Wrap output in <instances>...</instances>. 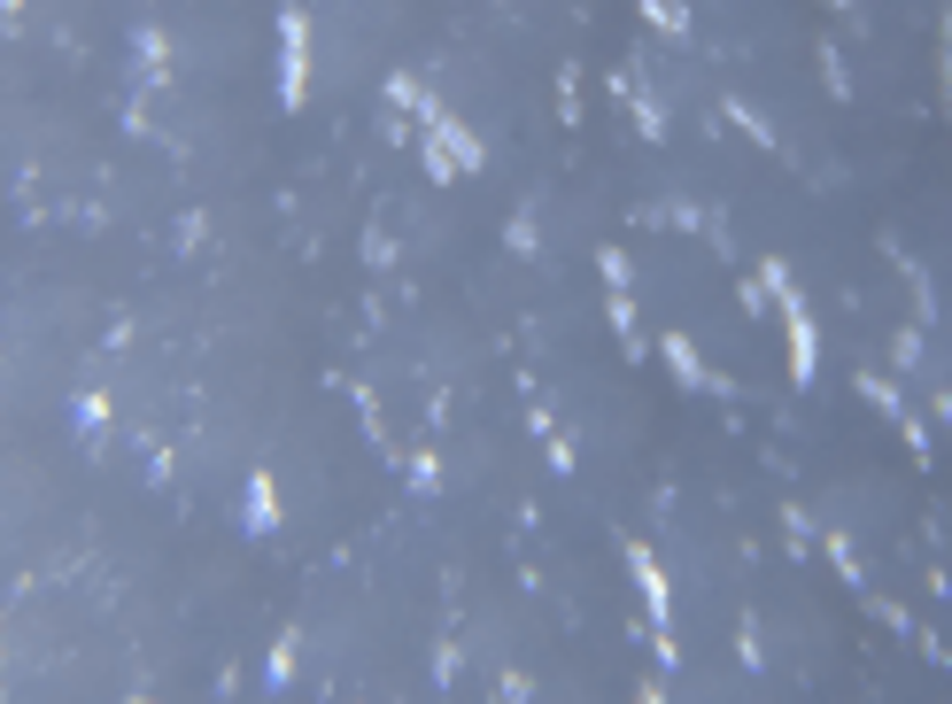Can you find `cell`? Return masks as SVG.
<instances>
[{
  "mask_svg": "<svg viewBox=\"0 0 952 704\" xmlns=\"http://www.w3.org/2000/svg\"><path fill=\"white\" fill-rule=\"evenodd\" d=\"M279 102H287V109L310 102V16H302V9L279 16Z\"/></svg>",
  "mask_w": 952,
  "mask_h": 704,
  "instance_id": "cell-1",
  "label": "cell"
},
{
  "mask_svg": "<svg viewBox=\"0 0 952 704\" xmlns=\"http://www.w3.org/2000/svg\"><path fill=\"white\" fill-rule=\"evenodd\" d=\"M783 318H790V380H798V387H813V372H821V333H813V318H806V295H798V287L783 295Z\"/></svg>",
  "mask_w": 952,
  "mask_h": 704,
  "instance_id": "cell-2",
  "label": "cell"
},
{
  "mask_svg": "<svg viewBox=\"0 0 952 704\" xmlns=\"http://www.w3.org/2000/svg\"><path fill=\"white\" fill-rule=\"evenodd\" d=\"M628 573H635V588H643V604H651V628H666L674 620V588H666V565L643 550V542H628Z\"/></svg>",
  "mask_w": 952,
  "mask_h": 704,
  "instance_id": "cell-3",
  "label": "cell"
},
{
  "mask_svg": "<svg viewBox=\"0 0 952 704\" xmlns=\"http://www.w3.org/2000/svg\"><path fill=\"white\" fill-rule=\"evenodd\" d=\"M240 526H248V535H272V526H279V488H272V473H248V496H240Z\"/></svg>",
  "mask_w": 952,
  "mask_h": 704,
  "instance_id": "cell-4",
  "label": "cell"
},
{
  "mask_svg": "<svg viewBox=\"0 0 952 704\" xmlns=\"http://www.w3.org/2000/svg\"><path fill=\"white\" fill-rule=\"evenodd\" d=\"M658 357H666V372H674L681 387H713V372H705L698 348H689V333H666V341H658Z\"/></svg>",
  "mask_w": 952,
  "mask_h": 704,
  "instance_id": "cell-5",
  "label": "cell"
},
{
  "mask_svg": "<svg viewBox=\"0 0 952 704\" xmlns=\"http://www.w3.org/2000/svg\"><path fill=\"white\" fill-rule=\"evenodd\" d=\"M132 47H140V77H147V85H163V77H170V47H163V32H155V24H140V39H132Z\"/></svg>",
  "mask_w": 952,
  "mask_h": 704,
  "instance_id": "cell-6",
  "label": "cell"
},
{
  "mask_svg": "<svg viewBox=\"0 0 952 704\" xmlns=\"http://www.w3.org/2000/svg\"><path fill=\"white\" fill-rule=\"evenodd\" d=\"M604 318H612V333H620L628 348H643V333H635V302H628V287H612V302H604Z\"/></svg>",
  "mask_w": 952,
  "mask_h": 704,
  "instance_id": "cell-7",
  "label": "cell"
},
{
  "mask_svg": "<svg viewBox=\"0 0 952 704\" xmlns=\"http://www.w3.org/2000/svg\"><path fill=\"white\" fill-rule=\"evenodd\" d=\"M643 16H651L658 32H674V39H681V32H689V0H643Z\"/></svg>",
  "mask_w": 952,
  "mask_h": 704,
  "instance_id": "cell-8",
  "label": "cell"
},
{
  "mask_svg": "<svg viewBox=\"0 0 952 704\" xmlns=\"http://www.w3.org/2000/svg\"><path fill=\"white\" fill-rule=\"evenodd\" d=\"M859 395H868L876 410H891V418H906V403H899V387H891L883 372H859Z\"/></svg>",
  "mask_w": 952,
  "mask_h": 704,
  "instance_id": "cell-9",
  "label": "cell"
},
{
  "mask_svg": "<svg viewBox=\"0 0 952 704\" xmlns=\"http://www.w3.org/2000/svg\"><path fill=\"white\" fill-rule=\"evenodd\" d=\"M728 124H736L743 140H759V147H774V124H766L759 109H743V102H728Z\"/></svg>",
  "mask_w": 952,
  "mask_h": 704,
  "instance_id": "cell-10",
  "label": "cell"
},
{
  "mask_svg": "<svg viewBox=\"0 0 952 704\" xmlns=\"http://www.w3.org/2000/svg\"><path fill=\"white\" fill-rule=\"evenodd\" d=\"M264 673H272L264 689H295V635H279V643H272V666H264Z\"/></svg>",
  "mask_w": 952,
  "mask_h": 704,
  "instance_id": "cell-11",
  "label": "cell"
},
{
  "mask_svg": "<svg viewBox=\"0 0 952 704\" xmlns=\"http://www.w3.org/2000/svg\"><path fill=\"white\" fill-rule=\"evenodd\" d=\"M821 550H829V565H836V573H844L852 588L868 581V573H859V558H852V542H844V535H821Z\"/></svg>",
  "mask_w": 952,
  "mask_h": 704,
  "instance_id": "cell-12",
  "label": "cell"
},
{
  "mask_svg": "<svg viewBox=\"0 0 952 704\" xmlns=\"http://www.w3.org/2000/svg\"><path fill=\"white\" fill-rule=\"evenodd\" d=\"M503 248H511V255H535V210H519V217H511Z\"/></svg>",
  "mask_w": 952,
  "mask_h": 704,
  "instance_id": "cell-13",
  "label": "cell"
},
{
  "mask_svg": "<svg viewBox=\"0 0 952 704\" xmlns=\"http://www.w3.org/2000/svg\"><path fill=\"white\" fill-rule=\"evenodd\" d=\"M410 488H418V496H435V488H442V465H435V450H418V457H410Z\"/></svg>",
  "mask_w": 952,
  "mask_h": 704,
  "instance_id": "cell-14",
  "label": "cell"
},
{
  "mask_svg": "<svg viewBox=\"0 0 952 704\" xmlns=\"http://www.w3.org/2000/svg\"><path fill=\"white\" fill-rule=\"evenodd\" d=\"M388 102H395V109H418V102H426V85H418L410 70H395V77H388Z\"/></svg>",
  "mask_w": 952,
  "mask_h": 704,
  "instance_id": "cell-15",
  "label": "cell"
},
{
  "mask_svg": "<svg viewBox=\"0 0 952 704\" xmlns=\"http://www.w3.org/2000/svg\"><path fill=\"white\" fill-rule=\"evenodd\" d=\"M783 535H790V558H806V542H813V518H806L798 503L783 511Z\"/></svg>",
  "mask_w": 952,
  "mask_h": 704,
  "instance_id": "cell-16",
  "label": "cell"
},
{
  "mask_svg": "<svg viewBox=\"0 0 952 704\" xmlns=\"http://www.w3.org/2000/svg\"><path fill=\"white\" fill-rule=\"evenodd\" d=\"M821 77H829V94H836V102L852 94V77H844V55H836V47H821Z\"/></svg>",
  "mask_w": 952,
  "mask_h": 704,
  "instance_id": "cell-17",
  "label": "cell"
},
{
  "mask_svg": "<svg viewBox=\"0 0 952 704\" xmlns=\"http://www.w3.org/2000/svg\"><path fill=\"white\" fill-rule=\"evenodd\" d=\"M558 117H566V124L581 117V77H573V70H558Z\"/></svg>",
  "mask_w": 952,
  "mask_h": 704,
  "instance_id": "cell-18",
  "label": "cell"
},
{
  "mask_svg": "<svg viewBox=\"0 0 952 704\" xmlns=\"http://www.w3.org/2000/svg\"><path fill=\"white\" fill-rule=\"evenodd\" d=\"M596 272H604V287H628V255L620 248H596Z\"/></svg>",
  "mask_w": 952,
  "mask_h": 704,
  "instance_id": "cell-19",
  "label": "cell"
},
{
  "mask_svg": "<svg viewBox=\"0 0 952 704\" xmlns=\"http://www.w3.org/2000/svg\"><path fill=\"white\" fill-rule=\"evenodd\" d=\"M891 357H899V365H906V372H914V365H921V325H906V333H899V341H891Z\"/></svg>",
  "mask_w": 952,
  "mask_h": 704,
  "instance_id": "cell-20",
  "label": "cell"
},
{
  "mask_svg": "<svg viewBox=\"0 0 952 704\" xmlns=\"http://www.w3.org/2000/svg\"><path fill=\"white\" fill-rule=\"evenodd\" d=\"M736 651H743V666H751V673H759V666H766V651H759V628H751V620H743V628H736Z\"/></svg>",
  "mask_w": 952,
  "mask_h": 704,
  "instance_id": "cell-21",
  "label": "cell"
},
{
  "mask_svg": "<svg viewBox=\"0 0 952 704\" xmlns=\"http://www.w3.org/2000/svg\"><path fill=\"white\" fill-rule=\"evenodd\" d=\"M78 426H109V395H78Z\"/></svg>",
  "mask_w": 952,
  "mask_h": 704,
  "instance_id": "cell-22",
  "label": "cell"
},
{
  "mask_svg": "<svg viewBox=\"0 0 952 704\" xmlns=\"http://www.w3.org/2000/svg\"><path fill=\"white\" fill-rule=\"evenodd\" d=\"M365 263H372V272H388V263H395V240H388V232H372V240H365Z\"/></svg>",
  "mask_w": 952,
  "mask_h": 704,
  "instance_id": "cell-23",
  "label": "cell"
},
{
  "mask_svg": "<svg viewBox=\"0 0 952 704\" xmlns=\"http://www.w3.org/2000/svg\"><path fill=\"white\" fill-rule=\"evenodd\" d=\"M450 681H457V643L435 651V689H450Z\"/></svg>",
  "mask_w": 952,
  "mask_h": 704,
  "instance_id": "cell-24",
  "label": "cell"
},
{
  "mask_svg": "<svg viewBox=\"0 0 952 704\" xmlns=\"http://www.w3.org/2000/svg\"><path fill=\"white\" fill-rule=\"evenodd\" d=\"M543 442H550V465H558V473H573V442H566V433H558V426L543 433Z\"/></svg>",
  "mask_w": 952,
  "mask_h": 704,
  "instance_id": "cell-25",
  "label": "cell"
},
{
  "mask_svg": "<svg viewBox=\"0 0 952 704\" xmlns=\"http://www.w3.org/2000/svg\"><path fill=\"white\" fill-rule=\"evenodd\" d=\"M736 302H743V310H766L774 295H766V279H743V287H736Z\"/></svg>",
  "mask_w": 952,
  "mask_h": 704,
  "instance_id": "cell-26",
  "label": "cell"
},
{
  "mask_svg": "<svg viewBox=\"0 0 952 704\" xmlns=\"http://www.w3.org/2000/svg\"><path fill=\"white\" fill-rule=\"evenodd\" d=\"M821 9H859V0H821Z\"/></svg>",
  "mask_w": 952,
  "mask_h": 704,
  "instance_id": "cell-27",
  "label": "cell"
}]
</instances>
